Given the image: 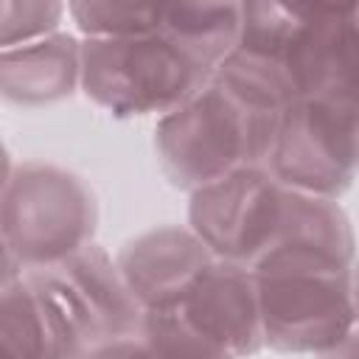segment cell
<instances>
[{
    "mask_svg": "<svg viewBox=\"0 0 359 359\" xmlns=\"http://www.w3.org/2000/svg\"><path fill=\"white\" fill-rule=\"evenodd\" d=\"M65 11H67V6L56 3V0L0 3V53L56 34Z\"/></svg>",
    "mask_w": 359,
    "mask_h": 359,
    "instance_id": "cell-14",
    "label": "cell"
},
{
    "mask_svg": "<svg viewBox=\"0 0 359 359\" xmlns=\"http://www.w3.org/2000/svg\"><path fill=\"white\" fill-rule=\"evenodd\" d=\"M79 359H160V356L137 325V331H129V334H121V337L93 345Z\"/></svg>",
    "mask_w": 359,
    "mask_h": 359,
    "instance_id": "cell-15",
    "label": "cell"
},
{
    "mask_svg": "<svg viewBox=\"0 0 359 359\" xmlns=\"http://www.w3.org/2000/svg\"><path fill=\"white\" fill-rule=\"evenodd\" d=\"M0 359H56L53 337L25 275L0 292Z\"/></svg>",
    "mask_w": 359,
    "mask_h": 359,
    "instance_id": "cell-12",
    "label": "cell"
},
{
    "mask_svg": "<svg viewBox=\"0 0 359 359\" xmlns=\"http://www.w3.org/2000/svg\"><path fill=\"white\" fill-rule=\"evenodd\" d=\"M280 109L219 70L154 126L160 171L174 188L196 191L238 168L266 165Z\"/></svg>",
    "mask_w": 359,
    "mask_h": 359,
    "instance_id": "cell-3",
    "label": "cell"
},
{
    "mask_svg": "<svg viewBox=\"0 0 359 359\" xmlns=\"http://www.w3.org/2000/svg\"><path fill=\"white\" fill-rule=\"evenodd\" d=\"M188 227L213 255L250 269L278 247H311L342 261L356 258L348 210L337 199L283 185L266 165H247L191 191Z\"/></svg>",
    "mask_w": 359,
    "mask_h": 359,
    "instance_id": "cell-1",
    "label": "cell"
},
{
    "mask_svg": "<svg viewBox=\"0 0 359 359\" xmlns=\"http://www.w3.org/2000/svg\"><path fill=\"white\" fill-rule=\"evenodd\" d=\"M25 280L45 314L56 359H79L93 345L140 325V303L95 241L53 264L25 269Z\"/></svg>",
    "mask_w": 359,
    "mask_h": 359,
    "instance_id": "cell-6",
    "label": "cell"
},
{
    "mask_svg": "<svg viewBox=\"0 0 359 359\" xmlns=\"http://www.w3.org/2000/svg\"><path fill=\"white\" fill-rule=\"evenodd\" d=\"M213 67L163 25L132 36L81 39V90L115 118L168 115L182 107Z\"/></svg>",
    "mask_w": 359,
    "mask_h": 359,
    "instance_id": "cell-5",
    "label": "cell"
},
{
    "mask_svg": "<svg viewBox=\"0 0 359 359\" xmlns=\"http://www.w3.org/2000/svg\"><path fill=\"white\" fill-rule=\"evenodd\" d=\"M81 84V39L56 31L0 53V101L36 109L76 93Z\"/></svg>",
    "mask_w": 359,
    "mask_h": 359,
    "instance_id": "cell-11",
    "label": "cell"
},
{
    "mask_svg": "<svg viewBox=\"0 0 359 359\" xmlns=\"http://www.w3.org/2000/svg\"><path fill=\"white\" fill-rule=\"evenodd\" d=\"M67 14L84 39L104 36H132L146 34L160 25V6L140 3H70Z\"/></svg>",
    "mask_w": 359,
    "mask_h": 359,
    "instance_id": "cell-13",
    "label": "cell"
},
{
    "mask_svg": "<svg viewBox=\"0 0 359 359\" xmlns=\"http://www.w3.org/2000/svg\"><path fill=\"white\" fill-rule=\"evenodd\" d=\"M22 275H25L22 264L14 258V252L8 250V244H6L3 236H0V292L8 289L11 283H17Z\"/></svg>",
    "mask_w": 359,
    "mask_h": 359,
    "instance_id": "cell-16",
    "label": "cell"
},
{
    "mask_svg": "<svg viewBox=\"0 0 359 359\" xmlns=\"http://www.w3.org/2000/svg\"><path fill=\"white\" fill-rule=\"evenodd\" d=\"M213 261V252L191 227H154L129 238L115 266L143 311L171 309L191 280Z\"/></svg>",
    "mask_w": 359,
    "mask_h": 359,
    "instance_id": "cell-10",
    "label": "cell"
},
{
    "mask_svg": "<svg viewBox=\"0 0 359 359\" xmlns=\"http://www.w3.org/2000/svg\"><path fill=\"white\" fill-rule=\"evenodd\" d=\"M163 311H174L233 359L255 356L264 348L255 275L244 264L213 255L180 300Z\"/></svg>",
    "mask_w": 359,
    "mask_h": 359,
    "instance_id": "cell-9",
    "label": "cell"
},
{
    "mask_svg": "<svg viewBox=\"0 0 359 359\" xmlns=\"http://www.w3.org/2000/svg\"><path fill=\"white\" fill-rule=\"evenodd\" d=\"M356 87L294 98L278 115L266 168L283 185L339 199L356 177Z\"/></svg>",
    "mask_w": 359,
    "mask_h": 359,
    "instance_id": "cell-8",
    "label": "cell"
},
{
    "mask_svg": "<svg viewBox=\"0 0 359 359\" xmlns=\"http://www.w3.org/2000/svg\"><path fill=\"white\" fill-rule=\"evenodd\" d=\"M8 174H11V157H8V151H6V146L0 140V194H3V188L8 182Z\"/></svg>",
    "mask_w": 359,
    "mask_h": 359,
    "instance_id": "cell-17",
    "label": "cell"
},
{
    "mask_svg": "<svg viewBox=\"0 0 359 359\" xmlns=\"http://www.w3.org/2000/svg\"><path fill=\"white\" fill-rule=\"evenodd\" d=\"M264 348L328 353L356 334L353 261L311 247H278L255 266Z\"/></svg>",
    "mask_w": 359,
    "mask_h": 359,
    "instance_id": "cell-4",
    "label": "cell"
},
{
    "mask_svg": "<svg viewBox=\"0 0 359 359\" xmlns=\"http://www.w3.org/2000/svg\"><path fill=\"white\" fill-rule=\"evenodd\" d=\"M356 6L241 3L236 48L216 67L283 109L294 98L356 87Z\"/></svg>",
    "mask_w": 359,
    "mask_h": 359,
    "instance_id": "cell-2",
    "label": "cell"
},
{
    "mask_svg": "<svg viewBox=\"0 0 359 359\" xmlns=\"http://www.w3.org/2000/svg\"><path fill=\"white\" fill-rule=\"evenodd\" d=\"M98 230V196L84 177L45 160L11 165L0 194V236L36 269L90 244Z\"/></svg>",
    "mask_w": 359,
    "mask_h": 359,
    "instance_id": "cell-7",
    "label": "cell"
}]
</instances>
